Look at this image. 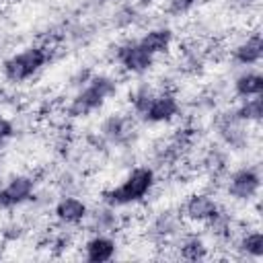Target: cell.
<instances>
[{
  "label": "cell",
  "instance_id": "cell-4",
  "mask_svg": "<svg viewBox=\"0 0 263 263\" xmlns=\"http://www.w3.org/2000/svg\"><path fill=\"white\" fill-rule=\"evenodd\" d=\"M117 60H119V64L127 72L142 74V72H146V70L152 68L154 55L150 51H146L138 41H127V43H123L117 49Z\"/></svg>",
  "mask_w": 263,
  "mask_h": 263
},
{
  "label": "cell",
  "instance_id": "cell-18",
  "mask_svg": "<svg viewBox=\"0 0 263 263\" xmlns=\"http://www.w3.org/2000/svg\"><path fill=\"white\" fill-rule=\"evenodd\" d=\"M195 2H197V0H171L168 10H171L173 14H183V12H187L189 8H193Z\"/></svg>",
  "mask_w": 263,
  "mask_h": 263
},
{
  "label": "cell",
  "instance_id": "cell-2",
  "mask_svg": "<svg viewBox=\"0 0 263 263\" xmlns=\"http://www.w3.org/2000/svg\"><path fill=\"white\" fill-rule=\"evenodd\" d=\"M117 92V82L111 78V76H105V74H99V76H92L86 84L84 90H80L70 107H68V113L72 117H86L90 115L92 111H97L99 107H103V103L113 97Z\"/></svg>",
  "mask_w": 263,
  "mask_h": 263
},
{
  "label": "cell",
  "instance_id": "cell-8",
  "mask_svg": "<svg viewBox=\"0 0 263 263\" xmlns=\"http://www.w3.org/2000/svg\"><path fill=\"white\" fill-rule=\"evenodd\" d=\"M259 187H261V181H259V175L253 168H240L228 181V193L232 197L245 199V201L255 197L259 193Z\"/></svg>",
  "mask_w": 263,
  "mask_h": 263
},
{
  "label": "cell",
  "instance_id": "cell-13",
  "mask_svg": "<svg viewBox=\"0 0 263 263\" xmlns=\"http://www.w3.org/2000/svg\"><path fill=\"white\" fill-rule=\"evenodd\" d=\"M234 90L238 97H259L263 92V76L257 74V72H247V74H240L234 82Z\"/></svg>",
  "mask_w": 263,
  "mask_h": 263
},
{
  "label": "cell",
  "instance_id": "cell-17",
  "mask_svg": "<svg viewBox=\"0 0 263 263\" xmlns=\"http://www.w3.org/2000/svg\"><path fill=\"white\" fill-rule=\"evenodd\" d=\"M103 132L109 136V138H113V140H119L125 132H127V121L123 119V117H109L107 121H105V127H103Z\"/></svg>",
  "mask_w": 263,
  "mask_h": 263
},
{
  "label": "cell",
  "instance_id": "cell-7",
  "mask_svg": "<svg viewBox=\"0 0 263 263\" xmlns=\"http://www.w3.org/2000/svg\"><path fill=\"white\" fill-rule=\"evenodd\" d=\"M177 113H179V103H177L175 95L158 92L152 97V101H150V105L142 117L150 123H164V121H171Z\"/></svg>",
  "mask_w": 263,
  "mask_h": 263
},
{
  "label": "cell",
  "instance_id": "cell-16",
  "mask_svg": "<svg viewBox=\"0 0 263 263\" xmlns=\"http://www.w3.org/2000/svg\"><path fill=\"white\" fill-rule=\"evenodd\" d=\"M181 255H183L185 259H191V261L203 259V257H205V245H203V240L197 238V236H189V238L183 242V247H181Z\"/></svg>",
  "mask_w": 263,
  "mask_h": 263
},
{
  "label": "cell",
  "instance_id": "cell-12",
  "mask_svg": "<svg viewBox=\"0 0 263 263\" xmlns=\"http://www.w3.org/2000/svg\"><path fill=\"white\" fill-rule=\"evenodd\" d=\"M171 41H173L171 29H152V31H148L138 43H140L146 51H150L152 55H156V53L166 51V49L171 47Z\"/></svg>",
  "mask_w": 263,
  "mask_h": 263
},
{
  "label": "cell",
  "instance_id": "cell-6",
  "mask_svg": "<svg viewBox=\"0 0 263 263\" xmlns=\"http://www.w3.org/2000/svg\"><path fill=\"white\" fill-rule=\"evenodd\" d=\"M218 212H220V208H218L216 199L205 195V193H193L185 201V208H183V216L189 222H195V224L210 222Z\"/></svg>",
  "mask_w": 263,
  "mask_h": 263
},
{
  "label": "cell",
  "instance_id": "cell-9",
  "mask_svg": "<svg viewBox=\"0 0 263 263\" xmlns=\"http://www.w3.org/2000/svg\"><path fill=\"white\" fill-rule=\"evenodd\" d=\"M115 251H117V245L113 238H109L105 234H97L90 240H86L84 259L90 263H105V261H111L115 257Z\"/></svg>",
  "mask_w": 263,
  "mask_h": 263
},
{
  "label": "cell",
  "instance_id": "cell-15",
  "mask_svg": "<svg viewBox=\"0 0 263 263\" xmlns=\"http://www.w3.org/2000/svg\"><path fill=\"white\" fill-rule=\"evenodd\" d=\"M240 249H242V253H247L249 257L261 259V257H263V234H261L259 230H253V232L245 234L242 240H240Z\"/></svg>",
  "mask_w": 263,
  "mask_h": 263
},
{
  "label": "cell",
  "instance_id": "cell-19",
  "mask_svg": "<svg viewBox=\"0 0 263 263\" xmlns=\"http://www.w3.org/2000/svg\"><path fill=\"white\" fill-rule=\"evenodd\" d=\"M12 132H14V129H12V123H10L6 117L0 115V142H4L6 138H10Z\"/></svg>",
  "mask_w": 263,
  "mask_h": 263
},
{
  "label": "cell",
  "instance_id": "cell-14",
  "mask_svg": "<svg viewBox=\"0 0 263 263\" xmlns=\"http://www.w3.org/2000/svg\"><path fill=\"white\" fill-rule=\"evenodd\" d=\"M261 115H263V99H261V95L247 99L236 111V119H240V121H259Z\"/></svg>",
  "mask_w": 263,
  "mask_h": 263
},
{
  "label": "cell",
  "instance_id": "cell-10",
  "mask_svg": "<svg viewBox=\"0 0 263 263\" xmlns=\"http://www.w3.org/2000/svg\"><path fill=\"white\" fill-rule=\"evenodd\" d=\"M55 218L64 224H80L86 214H88V208L82 199L78 197H62L58 203H55V210H53Z\"/></svg>",
  "mask_w": 263,
  "mask_h": 263
},
{
  "label": "cell",
  "instance_id": "cell-5",
  "mask_svg": "<svg viewBox=\"0 0 263 263\" xmlns=\"http://www.w3.org/2000/svg\"><path fill=\"white\" fill-rule=\"evenodd\" d=\"M35 191V181L29 175L12 177L2 189H0V208H14L25 203Z\"/></svg>",
  "mask_w": 263,
  "mask_h": 263
},
{
  "label": "cell",
  "instance_id": "cell-1",
  "mask_svg": "<svg viewBox=\"0 0 263 263\" xmlns=\"http://www.w3.org/2000/svg\"><path fill=\"white\" fill-rule=\"evenodd\" d=\"M152 187H154V171L148 166H136L134 171H129V175L123 179L121 185L103 193V201L111 208L138 203L150 193Z\"/></svg>",
  "mask_w": 263,
  "mask_h": 263
},
{
  "label": "cell",
  "instance_id": "cell-3",
  "mask_svg": "<svg viewBox=\"0 0 263 263\" xmlns=\"http://www.w3.org/2000/svg\"><path fill=\"white\" fill-rule=\"evenodd\" d=\"M49 60V49L47 47H27L12 58L4 62V76L10 82H23L29 80L33 74H37Z\"/></svg>",
  "mask_w": 263,
  "mask_h": 263
},
{
  "label": "cell",
  "instance_id": "cell-11",
  "mask_svg": "<svg viewBox=\"0 0 263 263\" xmlns=\"http://www.w3.org/2000/svg\"><path fill=\"white\" fill-rule=\"evenodd\" d=\"M261 55H263V41H261V37H259L257 33L251 35L247 41H242V43L234 49V58H236V62L242 64V66H253V64H257V62L261 60Z\"/></svg>",
  "mask_w": 263,
  "mask_h": 263
}]
</instances>
